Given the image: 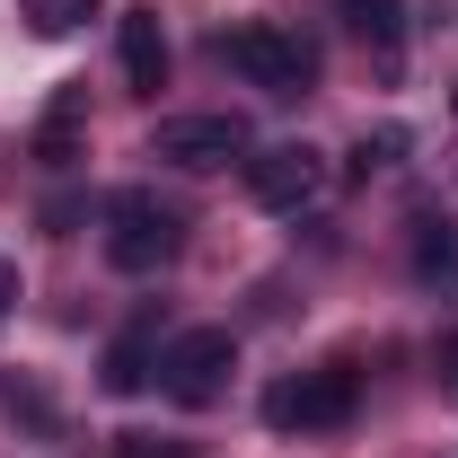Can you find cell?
<instances>
[{
    "instance_id": "obj_13",
    "label": "cell",
    "mask_w": 458,
    "mask_h": 458,
    "mask_svg": "<svg viewBox=\"0 0 458 458\" xmlns=\"http://www.w3.org/2000/svg\"><path fill=\"white\" fill-rule=\"evenodd\" d=\"M405 150V132L397 123H388V132H361V150H352V176H370V168H388V159H397Z\"/></svg>"
},
{
    "instance_id": "obj_12",
    "label": "cell",
    "mask_w": 458,
    "mask_h": 458,
    "mask_svg": "<svg viewBox=\"0 0 458 458\" xmlns=\"http://www.w3.org/2000/svg\"><path fill=\"white\" fill-rule=\"evenodd\" d=\"M106 0H27V18H36V36H62V27H80V18H98Z\"/></svg>"
},
{
    "instance_id": "obj_1",
    "label": "cell",
    "mask_w": 458,
    "mask_h": 458,
    "mask_svg": "<svg viewBox=\"0 0 458 458\" xmlns=\"http://www.w3.org/2000/svg\"><path fill=\"white\" fill-rule=\"evenodd\" d=\"M361 405V379L352 370H300V379H274L265 388V423L274 432H344Z\"/></svg>"
},
{
    "instance_id": "obj_6",
    "label": "cell",
    "mask_w": 458,
    "mask_h": 458,
    "mask_svg": "<svg viewBox=\"0 0 458 458\" xmlns=\"http://www.w3.org/2000/svg\"><path fill=\"white\" fill-rule=\"evenodd\" d=\"M168 168H229V159H247V123L238 114H168L159 123V141H150Z\"/></svg>"
},
{
    "instance_id": "obj_9",
    "label": "cell",
    "mask_w": 458,
    "mask_h": 458,
    "mask_svg": "<svg viewBox=\"0 0 458 458\" xmlns=\"http://www.w3.org/2000/svg\"><path fill=\"white\" fill-rule=\"evenodd\" d=\"M150 379H159V335H150V327H123V335L106 344V388L114 397H141Z\"/></svg>"
},
{
    "instance_id": "obj_10",
    "label": "cell",
    "mask_w": 458,
    "mask_h": 458,
    "mask_svg": "<svg viewBox=\"0 0 458 458\" xmlns=\"http://www.w3.org/2000/svg\"><path fill=\"white\" fill-rule=\"evenodd\" d=\"M414 283H458V221H414Z\"/></svg>"
},
{
    "instance_id": "obj_3",
    "label": "cell",
    "mask_w": 458,
    "mask_h": 458,
    "mask_svg": "<svg viewBox=\"0 0 458 458\" xmlns=\"http://www.w3.org/2000/svg\"><path fill=\"white\" fill-rule=\"evenodd\" d=\"M229 370H238V335L229 327H185V335L159 352V388L176 405H212L229 388Z\"/></svg>"
},
{
    "instance_id": "obj_11",
    "label": "cell",
    "mask_w": 458,
    "mask_h": 458,
    "mask_svg": "<svg viewBox=\"0 0 458 458\" xmlns=\"http://www.w3.org/2000/svg\"><path fill=\"white\" fill-rule=\"evenodd\" d=\"M344 27L361 36V45H379V54H397L405 45V0H335Z\"/></svg>"
},
{
    "instance_id": "obj_16",
    "label": "cell",
    "mask_w": 458,
    "mask_h": 458,
    "mask_svg": "<svg viewBox=\"0 0 458 458\" xmlns=\"http://www.w3.org/2000/svg\"><path fill=\"white\" fill-rule=\"evenodd\" d=\"M9 309H18V265L0 256V327H9Z\"/></svg>"
},
{
    "instance_id": "obj_4",
    "label": "cell",
    "mask_w": 458,
    "mask_h": 458,
    "mask_svg": "<svg viewBox=\"0 0 458 458\" xmlns=\"http://www.w3.org/2000/svg\"><path fill=\"white\" fill-rule=\"evenodd\" d=\"M221 54L238 62L265 98H300V89H309V71H318V62H309V45H300V36H283V27H265V18H256V27H238V36H221Z\"/></svg>"
},
{
    "instance_id": "obj_7",
    "label": "cell",
    "mask_w": 458,
    "mask_h": 458,
    "mask_svg": "<svg viewBox=\"0 0 458 458\" xmlns=\"http://www.w3.org/2000/svg\"><path fill=\"white\" fill-rule=\"evenodd\" d=\"M114 54H123V80H132L141 98L168 89V36H159L150 9H123V18H114Z\"/></svg>"
},
{
    "instance_id": "obj_8",
    "label": "cell",
    "mask_w": 458,
    "mask_h": 458,
    "mask_svg": "<svg viewBox=\"0 0 458 458\" xmlns=\"http://www.w3.org/2000/svg\"><path fill=\"white\" fill-rule=\"evenodd\" d=\"M80 150H89V89H54V106L36 114V159L71 168Z\"/></svg>"
},
{
    "instance_id": "obj_15",
    "label": "cell",
    "mask_w": 458,
    "mask_h": 458,
    "mask_svg": "<svg viewBox=\"0 0 458 458\" xmlns=\"http://www.w3.org/2000/svg\"><path fill=\"white\" fill-rule=\"evenodd\" d=\"M123 458H194L185 441H123Z\"/></svg>"
},
{
    "instance_id": "obj_17",
    "label": "cell",
    "mask_w": 458,
    "mask_h": 458,
    "mask_svg": "<svg viewBox=\"0 0 458 458\" xmlns=\"http://www.w3.org/2000/svg\"><path fill=\"white\" fill-rule=\"evenodd\" d=\"M441 370H450V388H458V335H450V344H441Z\"/></svg>"
},
{
    "instance_id": "obj_14",
    "label": "cell",
    "mask_w": 458,
    "mask_h": 458,
    "mask_svg": "<svg viewBox=\"0 0 458 458\" xmlns=\"http://www.w3.org/2000/svg\"><path fill=\"white\" fill-rule=\"evenodd\" d=\"M9 414H27V423H54V397H45V388H27V379H9Z\"/></svg>"
},
{
    "instance_id": "obj_5",
    "label": "cell",
    "mask_w": 458,
    "mask_h": 458,
    "mask_svg": "<svg viewBox=\"0 0 458 458\" xmlns=\"http://www.w3.org/2000/svg\"><path fill=\"white\" fill-rule=\"evenodd\" d=\"M247 194H256L265 212H309V203L327 194V159H318L309 141H283V150H256V159H247Z\"/></svg>"
},
{
    "instance_id": "obj_2",
    "label": "cell",
    "mask_w": 458,
    "mask_h": 458,
    "mask_svg": "<svg viewBox=\"0 0 458 458\" xmlns=\"http://www.w3.org/2000/svg\"><path fill=\"white\" fill-rule=\"evenodd\" d=\"M176 256V212L159 203V194H114L106 203V265L114 274H159Z\"/></svg>"
}]
</instances>
